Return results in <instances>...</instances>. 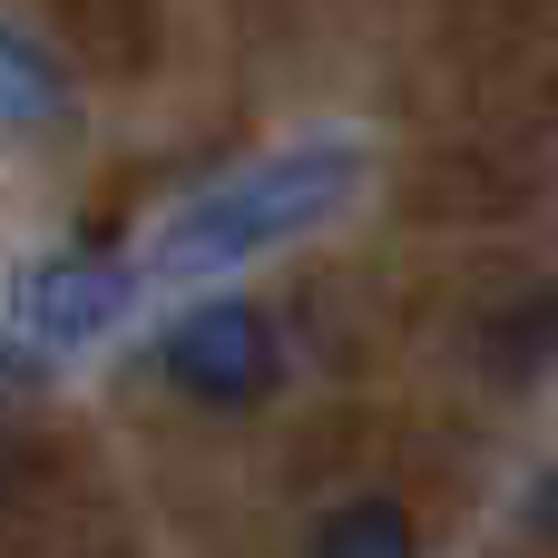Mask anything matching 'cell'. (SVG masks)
<instances>
[{
    "mask_svg": "<svg viewBox=\"0 0 558 558\" xmlns=\"http://www.w3.org/2000/svg\"><path fill=\"white\" fill-rule=\"evenodd\" d=\"M157 363H167V383H177L186 402H206V412H245V402L275 392L284 343H275V324H265L245 294H206V304H186V314L167 324Z\"/></svg>",
    "mask_w": 558,
    "mask_h": 558,
    "instance_id": "cell-2",
    "label": "cell"
},
{
    "mask_svg": "<svg viewBox=\"0 0 558 558\" xmlns=\"http://www.w3.org/2000/svg\"><path fill=\"white\" fill-rule=\"evenodd\" d=\"M128 304H137V275L108 265V255H49V265L20 284V324H29V343H49V353L98 343Z\"/></svg>",
    "mask_w": 558,
    "mask_h": 558,
    "instance_id": "cell-3",
    "label": "cell"
},
{
    "mask_svg": "<svg viewBox=\"0 0 558 558\" xmlns=\"http://www.w3.org/2000/svg\"><path fill=\"white\" fill-rule=\"evenodd\" d=\"M10 471H20V461H10V451H0V490H10Z\"/></svg>",
    "mask_w": 558,
    "mask_h": 558,
    "instance_id": "cell-6",
    "label": "cell"
},
{
    "mask_svg": "<svg viewBox=\"0 0 558 558\" xmlns=\"http://www.w3.org/2000/svg\"><path fill=\"white\" fill-rule=\"evenodd\" d=\"M59 108H69V88H59L49 49H39V39H20V29L0 20V128H49Z\"/></svg>",
    "mask_w": 558,
    "mask_h": 558,
    "instance_id": "cell-5",
    "label": "cell"
},
{
    "mask_svg": "<svg viewBox=\"0 0 558 558\" xmlns=\"http://www.w3.org/2000/svg\"><path fill=\"white\" fill-rule=\"evenodd\" d=\"M304 558H422V530L402 500L363 490V500H333L314 530H304Z\"/></svg>",
    "mask_w": 558,
    "mask_h": 558,
    "instance_id": "cell-4",
    "label": "cell"
},
{
    "mask_svg": "<svg viewBox=\"0 0 558 558\" xmlns=\"http://www.w3.org/2000/svg\"><path fill=\"white\" fill-rule=\"evenodd\" d=\"M363 186V147L353 137H294L235 177H216L196 206H177V226L157 235V275L167 284H216L294 235H314L324 216H343Z\"/></svg>",
    "mask_w": 558,
    "mask_h": 558,
    "instance_id": "cell-1",
    "label": "cell"
}]
</instances>
